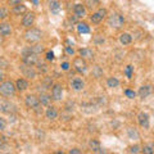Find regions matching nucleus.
<instances>
[{"label": "nucleus", "instance_id": "obj_33", "mask_svg": "<svg viewBox=\"0 0 154 154\" xmlns=\"http://www.w3.org/2000/svg\"><path fill=\"white\" fill-rule=\"evenodd\" d=\"M125 94H126V96H127V98H130V99H134L135 96H136V93H135L134 90H130V89L125 90Z\"/></svg>", "mask_w": 154, "mask_h": 154}, {"label": "nucleus", "instance_id": "obj_36", "mask_svg": "<svg viewBox=\"0 0 154 154\" xmlns=\"http://www.w3.org/2000/svg\"><path fill=\"white\" fill-rule=\"evenodd\" d=\"M7 127V122H5V119L0 117V131H4Z\"/></svg>", "mask_w": 154, "mask_h": 154}, {"label": "nucleus", "instance_id": "obj_16", "mask_svg": "<svg viewBox=\"0 0 154 154\" xmlns=\"http://www.w3.org/2000/svg\"><path fill=\"white\" fill-rule=\"evenodd\" d=\"M150 93H152V86L150 85H144V86H141L140 89H139V96H140L141 99H145V98H148L149 95H150Z\"/></svg>", "mask_w": 154, "mask_h": 154}, {"label": "nucleus", "instance_id": "obj_4", "mask_svg": "<svg viewBox=\"0 0 154 154\" xmlns=\"http://www.w3.org/2000/svg\"><path fill=\"white\" fill-rule=\"evenodd\" d=\"M72 64H73V69L76 72H79V73H84L88 69V63H86V60L82 57H76Z\"/></svg>", "mask_w": 154, "mask_h": 154}, {"label": "nucleus", "instance_id": "obj_8", "mask_svg": "<svg viewBox=\"0 0 154 154\" xmlns=\"http://www.w3.org/2000/svg\"><path fill=\"white\" fill-rule=\"evenodd\" d=\"M63 96V88H62L60 84H55L51 89V99L55 100V102H59Z\"/></svg>", "mask_w": 154, "mask_h": 154}, {"label": "nucleus", "instance_id": "obj_40", "mask_svg": "<svg viewBox=\"0 0 154 154\" xmlns=\"http://www.w3.org/2000/svg\"><path fill=\"white\" fill-rule=\"evenodd\" d=\"M60 67H62V69H63V71H68V69H69V63L64 62V63L60 64Z\"/></svg>", "mask_w": 154, "mask_h": 154}, {"label": "nucleus", "instance_id": "obj_10", "mask_svg": "<svg viewBox=\"0 0 154 154\" xmlns=\"http://www.w3.org/2000/svg\"><path fill=\"white\" fill-rule=\"evenodd\" d=\"M73 12L77 18H84L86 16V13H88V9H86L84 4H76L73 8Z\"/></svg>", "mask_w": 154, "mask_h": 154}, {"label": "nucleus", "instance_id": "obj_30", "mask_svg": "<svg viewBox=\"0 0 154 154\" xmlns=\"http://www.w3.org/2000/svg\"><path fill=\"white\" fill-rule=\"evenodd\" d=\"M59 3L58 2H50V11L53 12V13H58L59 12Z\"/></svg>", "mask_w": 154, "mask_h": 154}, {"label": "nucleus", "instance_id": "obj_12", "mask_svg": "<svg viewBox=\"0 0 154 154\" xmlns=\"http://www.w3.org/2000/svg\"><path fill=\"white\" fill-rule=\"evenodd\" d=\"M80 57H82L85 60H93L94 59V51L90 49V48H82V49L79 50Z\"/></svg>", "mask_w": 154, "mask_h": 154}, {"label": "nucleus", "instance_id": "obj_39", "mask_svg": "<svg viewBox=\"0 0 154 154\" xmlns=\"http://www.w3.org/2000/svg\"><path fill=\"white\" fill-rule=\"evenodd\" d=\"M66 51H67V54H69V55H73L75 54L73 48H69V46H66Z\"/></svg>", "mask_w": 154, "mask_h": 154}, {"label": "nucleus", "instance_id": "obj_18", "mask_svg": "<svg viewBox=\"0 0 154 154\" xmlns=\"http://www.w3.org/2000/svg\"><path fill=\"white\" fill-rule=\"evenodd\" d=\"M16 89L18 91H25L28 89V81L26 79H18L16 81Z\"/></svg>", "mask_w": 154, "mask_h": 154}, {"label": "nucleus", "instance_id": "obj_20", "mask_svg": "<svg viewBox=\"0 0 154 154\" xmlns=\"http://www.w3.org/2000/svg\"><path fill=\"white\" fill-rule=\"evenodd\" d=\"M23 75H25V77H28V79H35L36 71L32 68V66L25 64V67H23Z\"/></svg>", "mask_w": 154, "mask_h": 154}, {"label": "nucleus", "instance_id": "obj_41", "mask_svg": "<svg viewBox=\"0 0 154 154\" xmlns=\"http://www.w3.org/2000/svg\"><path fill=\"white\" fill-rule=\"evenodd\" d=\"M7 146V143H5V139H0V150H2V149H4Z\"/></svg>", "mask_w": 154, "mask_h": 154}, {"label": "nucleus", "instance_id": "obj_29", "mask_svg": "<svg viewBox=\"0 0 154 154\" xmlns=\"http://www.w3.org/2000/svg\"><path fill=\"white\" fill-rule=\"evenodd\" d=\"M25 51H31V53H35V54H40L41 51H44V48L41 45H33L28 50H25Z\"/></svg>", "mask_w": 154, "mask_h": 154}, {"label": "nucleus", "instance_id": "obj_6", "mask_svg": "<svg viewBox=\"0 0 154 154\" xmlns=\"http://www.w3.org/2000/svg\"><path fill=\"white\" fill-rule=\"evenodd\" d=\"M107 14H108L107 9L102 8V9H99L98 12H95V13L91 14V16H90V21L93 23H95V25H98V23H100L105 17H107Z\"/></svg>", "mask_w": 154, "mask_h": 154}, {"label": "nucleus", "instance_id": "obj_43", "mask_svg": "<svg viewBox=\"0 0 154 154\" xmlns=\"http://www.w3.org/2000/svg\"><path fill=\"white\" fill-rule=\"evenodd\" d=\"M68 153L69 154H81V150H79V149H71Z\"/></svg>", "mask_w": 154, "mask_h": 154}, {"label": "nucleus", "instance_id": "obj_15", "mask_svg": "<svg viewBox=\"0 0 154 154\" xmlns=\"http://www.w3.org/2000/svg\"><path fill=\"white\" fill-rule=\"evenodd\" d=\"M26 12H27V8H26L25 4H22V3L12 7V13L16 14V16H22V14H25Z\"/></svg>", "mask_w": 154, "mask_h": 154}, {"label": "nucleus", "instance_id": "obj_38", "mask_svg": "<svg viewBox=\"0 0 154 154\" xmlns=\"http://www.w3.org/2000/svg\"><path fill=\"white\" fill-rule=\"evenodd\" d=\"M60 117H64L63 119H64V121H68V119H71L72 118V114L71 113H63V114H60Z\"/></svg>", "mask_w": 154, "mask_h": 154}, {"label": "nucleus", "instance_id": "obj_24", "mask_svg": "<svg viewBox=\"0 0 154 154\" xmlns=\"http://www.w3.org/2000/svg\"><path fill=\"white\" fill-rule=\"evenodd\" d=\"M127 135L130 136V139H135V140H139V139H140V134H139V131L135 127H128Z\"/></svg>", "mask_w": 154, "mask_h": 154}, {"label": "nucleus", "instance_id": "obj_45", "mask_svg": "<svg viewBox=\"0 0 154 154\" xmlns=\"http://www.w3.org/2000/svg\"><path fill=\"white\" fill-rule=\"evenodd\" d=\"M31 2L35 4V5H37V4H38V0H31Z\"/></svg>", "mask_w": 154, "mask_h": 154}, {"label": "nucleus", "instance_id": "obj_9", "mask_svg": "<svg viewBox=\"0 0 154 154\" xmlns=\"http://www.w3.org/2000/svg\"><path fill=\"white\" fill-rule=\"evenodd\" d=\"M33 22H35V13L26 12L25 16L22 18V26L26 27V28H30L33 25Z\"/></svg>", "mask_w": 154, "mask_h": 154}, {"label": "nucleus", "instance_id": "obj_1", "mask_svg": "<svg viewBox=\"0 0 154 154\" xmlns=\"http://www.w3.org/2000/svg\"><path fill=\"white\" fill-rule=\"evenodd\" d=\"M41 37H42V32L38 30V28H35V27H30L25 32V40L27 42H30V44L40 41Z\"/></svg>", "mask_w": 154, "mask_h": 154}, {"label": "nucleus", "instance_id": "obj_44", "mask_svg": "<svg viewBox=\"0 0 154 154\" xmlns=\"http://www.w3.org/2000/svg\"><path fill=\"white\" fill-rule=\"evenodd\" d=\"M4 79V72L2 71V69H0V81H2Z\"/></svg>", "mask_w": 154, "mask_h": 154}, {"label": "nucleus", "instance_id": "obj_23", "mask_svg": "<svg viewBox=\"0 0 154 154\" xmlns=\"http://www.w3.org/2000/svg\"><path fill=\"white\" fill-rule=\"evenodd\" d=\"M38 102H40L41 105H45V107H49L50 102H51V96L46 95V94H41L38 96Z\"/></svg>", "mask_w": 154, "mask_h": 154}, {"label": "nucleus", "instance_id": "obj_34", "mask_svg": "<svg viewBox=\"0 0 154 154\" xmlns=\"http://www.w3.org/2000/svg\"><path fill=\"white\" fill-rule=\"evenodd\" d=\"M132 69H134L132 66H127L126 67V71H125V73H126L127 79H131V77H132Z\"/></svg>", "mask_w": 154, "mask_h": 154}, {"label": "nucleus", "instance_id": "obj_11", "mask_svg": "<svg viewBox=\"0 0 154 154\" xmlns=\"http://www.w3.org/2000/svg\"><path fill=\"white\" fill-rule=\"evenodd\" d=\"M137 122H139V125H140L141 127L148 128L149 127V116H148V113H145V112L139 113L137 114Z\"/></svg>", "mask_w": 154, "mask_h": 154}, {"label": "nucleus", "instance_id": "obj_35", "mask_svg": "<svg viewBox=\"0 0 154 154\" xmlns=\"http://www.w3.org/2000/svg\"><path fill=\"white\" fill-rule=\"evenodd\" d=\"M139 152H141L140 146H139V145H134V146L128 148V153H139Z\"/></svg>", "mask_w": 154, "mask_h": 154}, {"label": "nucleus", "instance_id": "obj_27", "mask_svg": "<svg viewBox=\"0 0 154 154\" xmlns=\"http://www.w3.org/2000/svg\"><path fill=\"white\" fill-rule=\"evenodd\" d=\"M141 152L144 154H153L154 153V144H146V145H144Z\"/></svg>", "mask_w": 154, "mask_h": 154}, {"label": "nucleus", "instance_id": "obj_32", "mask_svg": "<svg viewBox=\"0 0 154 154\" xmlns=\"http://www.w3.org/2000/svg\"><path fill=\"white\" fill-rule=\"evenodd\" d=\"M9 16V11L7 8H0V19H5Z\"/></svg>", "mask_w": 154, "mask_h": 154}, {"label": "nucleus", "instance_id": "obj_7", "mask_svg": "<svg viewBox=\"0 0 154 154\" xmlns=\"http://www.w3.org/2000/svg\"><path fill=\"white\" fill-rule=\"evenodd\" d=\"M25 103L28 108H31V109H36L38 108V105H40V102H38V98L36 95H33V94H30V95H27L26 98H25Z\"/></svg>", "mask_w": 154, "mask_h": 154}, {"label": "nucleus", "instance_id": "obj_3", "mask_svg": "<svg viewBox=\"0 0 154 154\" xmlns=\"http://www.w3.org/2000/svg\"><path fill=\"white\" fill-rule=\"evenodd\" d=\"M123 23H125V18L119 13H112L108 17V26H110L112 28H116V30L121 28L123 26Z\"/></svg>", "mask_w": 154, "mask_h": 154}, {"label": "nucleus", "instance_id": "obj_2", "mask_svg": "<svg viewBox=\"0 0 154 154\" xmlns=\"http://www.w3.org/2000/svg\"><path fill=\"white\" fill-rule=\"evenodd\" d=\"M16 84H13L12 81H3L0 82V95L5 96H13L14 93H16Z\"/></svg>", "mask_w": 154, "mask_h": 154}, {"label": "nucleus", "instance_id": "obj_25", "mask_svg": "<svg viewBox=\"0 0 154 154\" xmlns=\"http://www.w3.org/2000/svg\"><path fill=\"white\" fill-rule=\"evenodd\" d=\"M77 31H79V33H89L90 28L86 23L82 22V23H79V25H77Z\"/></svg>", "mask_w": 154, "mask_h": 154}, {"label": "nucleus", "instance_id": "obj_31", "mask_svg": "<svg viewBox=\"0 0 154 154\" xmlns=\"http://www.w3.org/2000/svg\"><path fill=\"white\" fill-rule=\"evenodd\" d=\"M93 75L96 77V79H99V77L103 75V71L100 69V67H99V66H95L94 68H93Z\"/></svg>", "mask_w": 154, "mask_h": 154}, {"label": "nucleus", "instance_id": "obj_22", "mask_svg": "<svg viewBox=\"0 0 154 154\" xmlns=\"http://www.w3.org/2000/svg\"><path fill=\"white\" fill-rule=\"evenodd\" d=\"M45 116L48 119H55L58 117V110L55 109V107H51V105H49L45 112Z\"/></svg>", "mask_w": 154, "mask_h": 154}, {"label": "nucleus", "instance_id": "obj_42", "mask_svg": "<svg viewBox=\"0 0 154 154\" xmlns=\"http://www.w3.org/2000/svg\"><path fill=\"white\" fill-rule=\"evenodd\" d=\"M22 2V0H9V5H17V4H19V3H21Z\"/></svg>", "mask_w": 154, "mask_h": 154}, {"label": "nucleus", "instance_id": "obj_13", "mask_svg": "<svg viewBox=\"0 0 154 154\" xmlns=\"http://www.w3.org/2000/svg\"><path fill=\"white\" fill-rule=\"evenodd\" d=\"M12 33V26L8 22H2L0 23V35L3 37H8Z\"/></svg>", "mask_w": 154, "mask_h": 154}, {"label": "nucleus", "instance_id": "obj_5", "mask_svg": "<svg viewBox=\"0 0 154 154\" xmlns=\"http://www.w3.org/2000/svg\"><path fill=\"white\" fill-rule=\"evenodd\" d=\"M22 62L27 66L37 64L38 54H35V53H31V51H25V54H23V57H22Z\"/></svg>", "mask_w": 154, "mask_h": 154}, {"label": "nucleus", "instance_id": "obj_37", "mask_svg": "<svg viewBox=\"0 0 154 154\" xmlns=\"http://www.w3.org/2000/svg\"><path fill=\"white\" fill-rule=\"evenodd\" d=\"M54 53L53 51H48L46 53V60H54Z\"/></svg>", "mask_w": 154, "mask_h": 154}, {"label": "nucleus", "instance_id": "obj_26", "mask_svg": "<svg viewBox=\"0 0 154 154\" xmlns=\"http://www.w3.org/2000/svg\"><path fill=\"white\" fill-rule=\"evenodd\" d=\"M107 85H108V88H117V86L119 85V81L116 79V77H109V79L107 80Z\"/></svg>", "mask_w": 154, "mask_h": 154}, {"label": "nucleus", "instance_id": "obj_19", "mask_svg": "<svg viewBox=\"0 0 154 154\" xmlns=\"http://www.w3.org/2000/svg\"><path fill=\"white\" fill-rule=\"evenodd\" d=\"M13 110V105L7 102V100H0V112L3 113H11Z\"/></svg>", "mask_w": 154, "mask_h": 154}, {"label": "nucleus", "instance_id": "obj_17", "mask_svg": "<svg viewBox=\"0 0 154 154\" xmlns=\"http://www.w3.org/2000/svg\"><path fill=\"white\" fill-rule=\"evenodd\" d=\"M89 148L95 153H104L102 146H100V143L98 140H95V139H91V140L89 141Z\"/></svg>", "mask_w": 154, "mask_h": 154}, {"label": "nucleus", "instance_id": "obj_21", "mask_svg": "<svg viewBox=\"0 0 154 154\" xmlns=\"http://www.w3.org/2000/svg\"><path fill=\"white\" fill-rule=\"evenodd\" d=\"M132 41V36L130 35L127 32H123L119 35V42H121L122 45H130Z\"/></svg>", "mask_w": 154, "mask_h": 154}, {"label": "nucleus", "instance_id": "obj_28", "mask_svg": "<svg viewBox=\"0 0 154 154\" xmlns=\"http://www.w3.org/2000/svg\"><path fill=\"white\" fill-rule=\"evenodd\" d=\"M85 5L89 9H94L99 5V0H85Z\"/></svg>", "mask_w": 154, "mask_h": 154}, {"label": "nucleus", "instance_id": "obj_14", "mask_svg": "<svg viewBox=\"0 0 154 154\" xmlns=\"http://www.w3.org/2000/svg\"><path fill=\"white\" fill-rule=\"evenodd\" d=\"M71 88L73 89V90H76V91L82 90V89L85 88L84 80H82V79H80V77H75V79L71 81Z\"/></svg>", "mask_w": 154, "mask_h": 154}]
</instances>
